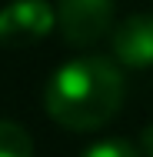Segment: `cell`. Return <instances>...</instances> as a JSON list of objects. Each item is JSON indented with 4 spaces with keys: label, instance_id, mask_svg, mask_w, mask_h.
Masks as SVG:
<instances>
[{
    "label": "cell",
    "instance_id": "8992f818",
    "mask_svg": "<svg viewBox=\"0 0 153 157\" xmlns=\"http://www.w3.org/2000/svg\"><path fill=\"white\" fill-rule=\"evenodd\" d=\"M80 157H140L126 140H97L93 147H87Z\"/></svg>",
    "mask_w": 153,
    "mask_h": 157
},
{
    "label": "cell",
    "instance_id": "52a82bcc",
    "mask_svg": "<svg viewBox=\"0 0 153 157\" xmlns=\"http://www.w3.org/2000/svg\"><path fill=\"white\" fill-rule=\"evenodd\" d=\"M140 147H143V157H153V124L143 127V134H140Z\"/></svg>",
    "mask_w": 153,
    "mask_h": 157
},
{
    "label": "cell",
    "instance_id": "277c9868",
    "mask_svg": "<svg viewBox=\"0 0 153 157\" xmlns=\"http://www.w3.org/2000/svg\"><path fill=\"white\" fill-rule=\"evenodd\" d=\"M110 50L123 67H150L153 63V13H130L113 24Z\"/></svg>",
    "mask_w": 153,
    "mask_h": 157
},
{
    "label": "cell",
    "instance_id": "6da1fadb",
    "mask_svg": "<svg viewBox=\"0 0 153 157\" xmlns=\"http://www.w3.org/2000/svg\"><path fill=\"white\" fill-rule=\"evenodd\" d=\"M123 94V74L113 60L73 57L53 70L43 90V110L67 130H97L117 117Z\"/></svg>",
    "mask_w": 153,
    "mask_h": 157
},
{
    "label": "cell",
    "instance_id": "7a4b0ae2",
    "mask_svg": "<svg viewBox=\"0 0 153 157\" xmlns=\"http://www.w3.org/2000/svg\"><path fill=\"white\" fill-rule=\"evenodd\" d=\"M57 24L67 44L90 47L113 30V3L110 0H67L57 7Z\"/></svg>",
    "mask_w": 153,
    "mask_h": 157
},
{
    "label": "cell",
    "instance_id": "3957f363",
    "mask_svg": "<svg viewBox=\"0 0 153 157\" xmlns=\"http://www.w3.org/2000/svg\"><path fill=\"white\" fill-rule=\"evenodd\" d=\"M57 24V7L50 3H13L0 10V44L7 47H24L53 30Z\"/></svg>",
    "mask_w": 153,
    "mask_h": 157
},
{
    "label": "cell",
    "instance_id": "5b68a950",
    "mask_svg": "<svg viewBox=\"0 0 153 157\" xmlns=\"http://www.w3.org/2000/svg\"><path fill=\"white\" fill-rule=\"evenodd\" d=\"M0 157H33V140L17 121H0Z\"/></svg>",
    "mask_w": 153,
    "mask_h": 157
}]
</instances>
